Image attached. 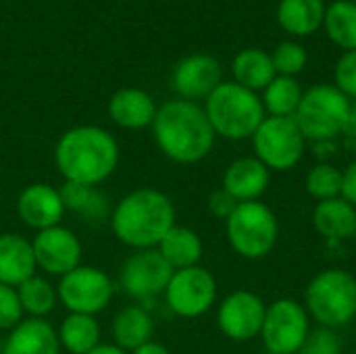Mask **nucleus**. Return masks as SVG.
Masks as SVG:
<instances>
[{"label":"nucleus","instance_id":"obj_4","mask_svg":"<svg viewBox=\"0 0 356 354\" xmlns=\"http://www.w3.org/2000/svg\"><path fill=\"white\" fill-rule=\"evenodd\" d=\"M204 113L215 136L232 142L250 140L267 117L261 94L236 81H223L204 100Z\"/></svg>","mask_w":356,"mask_h":354},{"label":"nucleus","instance_id":"obj_25","mask_svg":"<svg viewBox=\"0 0 356 354\" xmlns=\"http://www.w3.org/2000/svg\"><path fill=\"white\" fill-rule=\"evenodd\" d=\"M325 8L323 0H280L277 23L290 35H313L323 27Z\"/></svg>","mask_w":356,"mask_h":354},{"label":"nucleus","instance_id":"obj_22","mask_svg":"<svg viewBox=\"0 0 356 354\" xmlns=\"http://www.w3.org/2000/svg\"><path fill=\"white\" fill-rule=\"evenodd\" d=\"M152 334H154L152 315L142 305H127L113 317L111 323L113 344L125 353H134L136 348L150 342Z\"/></svg>","mask_w":356,"mask_h":354},{"label":"nucleus","instance_id":"obj_10","mask_svg":"<svg viewBox=\"0 0 356 354\" xmlns=\"http://www.w3.org/2000/svg\"><path fill=\"white\" fill-rule=\"evenodd\" d=\"M311 330V317L300 300L277 298L267 305L259 338L263 340L267 353L298 354Z\"/></svg>","mask_w":356,"mask_h":354},{"label":"nucleus","instance_id":"obj_41","mask_svg":"<svg viewBox=\"0 0 356 354\" xmlns=\"http://www.w3.org/2000/svg\"><path fill=\"white\" fill-rule=\"evenodd\" d=\"M355 2H356V0H355Z\"/></svg>","mask_w":356,"mask_h":354},{"label":"nucleus","instance_id":"obj_36","mask_svg":"<svg viewBox=\"0 0 356 354\" xmlns=\"http://www.w3.org/2000/svg\"><path fill=\"white\" fill-rule=\"evenodd\" d=\"M238 204H240V202H238L229 192H225L223 188L213 190V192L209 194V200H207L209 213H211L215 219H221L223 223L232 217V213L238 209Z\"/></svg>","mask_w":356,"mask_h":354},{"label":"nucleus","instance_id":"obj_15","mask_svg":"<svg viewBox=\"0 0 356 354\" xmlns=\"http://www.w3.org/2000/svg\"><path fill=\"white\" fill-rule=\"evenodd\" d=\"M223 83V69L211 54H190L181 58L171 75V86L181 100H207Z\"/></svg>","mask_w":356,"mask_h":354},{"label":"nucleus","instance_id":"obj_2","mask_svg":"<svg viewBox=\"0 0 356 354\" xmlns=\"http://www.w3.org/2000/svg\"><path fill=\"white\" fill-rule=\"evenodd\" d=\"M152 136L159 150L177 165L204 161L217 140L204 106L181 98L159 106L152 121Z\"/></svg>","mask_w":356,"mask_h":354},{"label":"nucleus","instance_id":"obj_6","mask_svg":"<svg viewBox=\"0 0 356 354\" xmlns=\"http://www.w3.org/2000/svg\"><path fill=\"white\" fill-rule=\"evenodd\" d=\"M350 111L353 100L334 83H317L302 94L294 121L298 123L307 142L323 144L346 131Z\"/></svg>","mask_w":356,"mask_h":354},{"label":"nucleus","instance_id":"obj_29","mask_svg":"<svg viewBox=\"0 0 356 354\" xmlns=\"http://www.w3.org/2000/svg\"><path fill=\"white\" fill-rule=\"evenodd\" d=\"M323 27L330 40L340 46L344 52L356 50V2L355 0H336L325 8Z\"/></svg>","mask_w":356,"mask_h":354},{"label":"nucleus","instance_id":"obj_38","mask_svg":"<svg viewBox=\"0 0 356 354\" xmlns=\"http://www.w3.org/2000/svg\"><path fill=\"white\" fill-rule=\"evenodd\" d=\"M129 354H171V351L165 346V344H161V342H154V340H150V342H146L144 346H140V348H136L134 353Z\"/></svg>","mask_w":356,"mask_h":354},{"label":"nucleus","instance_id":"obj_39","mask_svg":"<svg viewBox=\"0 0 356 354\" xmlns=\"http://www.w3.org/2000/svg\"><path fill=\"white\" fill-rule=\"evenodd\" d=\"M88 354H129V353H125V351H121L119 346H115V344H98L94 351H90Z\"/></svg>","mask_w":356,"mask_h":354},{"label":"nucleus","instance_id":"obj_7","mask_svg":"<svg viewBox=\"0 0 356 354\" xmlns=\"http://www.w3.org/2000/svg\"><path fill=\"white\" fill-rule=\"evenodd\" d=\"M225 236L238 257L246 261H261L277 246L280 221L273 209L263 200L240 202L225 221Z\"/></svg>","mask_w":356,"mask_h":354},{"label":"nucleus","instance_id":"obj_30","mask_svg":"<svg viewBox=\"0 0 356 354\" xmlns=\"http://www.w3.org/2000/svg\"><path fill=\"white\" fill-rule=\"evenodd\" d=\"M17 294H19V303L23 307V313L27 317L46 319L58 305L56 286L38 273L31 275L29 280H25L21 286H17Z\"/></svg>","mask_w":356,"mask_h":354},{"label":"nucleus","instance_id":"obj_13","mask_svg":"<svg viewBox=\"0 0 356 354\" xmlns=\"http://www.w3.org/2000/svg\"><path fill=\"white\" fill-rule=\"evenodd\" d=\"M267 305L252 290H234L217 307V328L232 342H252L261 336Z\"/></svg>","mask_w":356,"mask_h":354},{"label":"nucleus","instance_id":"obj_5","mask_svg":"<svg viewBox=\"0 0 356 354\" xmlns=\"http://www.w3.org/2000/svg\"><path fill=\"white\" fill-rule=\"evenodd\" d=\"M311 321L340 330L356 319V277L344 269L319 271L305 290L302 300Z\"/></svg>","mask_w":356,"mask_h":354},{"label":"nucleus","instance_id":"obj_18","mask_svg":"<svg viewBox=\"0 0 356 354\" xmlns=\"http://www.w3.org/2000/svg\"><path fill=\"white\" fill-rule=\"evenodd\" d=\"M108 117L121 129H146L152 127L156 117V102L154 98L142 88H121L108 100Z\"/></svg>","mask_w":356,"mask_h":354},{"label":"nucleus","instance_id":"obj_9","mask_svg":"<svg viewBox=\"0 0 356 354\" xmlns=\"http://www.w3.org/2000/svg\"><path fill=\"white\" fill-rule=\"evenodd\" d=\"M115 290L117 286L111 275L92 265H79L71 273L63 275L56 284L58 303L69 313L92 317H96L111 305Z\"/></svg>","mask_w":356,"mask_h":354},{"label":"nucleus","instance_id":"obj_31","mask_svg":"<svg viewBox=\"0 0 356 354\" xmlns=\"http://www.w3.org/2000/svg\"><path fill=\"white\" fill-rule=\"evenodd\" d=\"M305 188L307 194L317 202L338 198L342 196V169L327 161L313 165L305 177Z\"/></svg>","mask_w":356,"mask_h":354},{"label":"nucleus","instance_id":"obj_32","mask_svg":"<svg viewBox=\"0 0 356 354\" xmlns=\"http://www.w3.org/2000/svg\"><path fill=\"white\" fill-rule=\"evenodd\" d=\"M271 61H273L275 75L296 77L298 73L305 71V67L309 63V52H307V48L302 44L288 40V42H282L271 52Z\"/></svg>","mask_w":356,"mask_h":354},{"label":"nucleus","instance_id":"obj_24","mask_svg":"<svg viewBox=\"0 0 356 354\" xmlns=\"http://www.w3.org/2000/svg\"><path fill=\"white\" fill-rule=\"evenodd\" d=\"M156 250L169 263V267L173 271H177V269H188V267L200 265L204 246H202L200 236L192 227L175 223L163 236V240L159 242Z\"/></svg>","mask_w":356,"mask_h":354},{"label":"nucleus","instance_id":"obj_8","mask_svg":"<svg viewBox=\"0 0 356 354\" xmlns=\"http://www.w3.org/2000/svg\"><path fill=\"white\" fill-rule=\"evenodd\" d=\"M250 140L254 156L271 173L294 169L302 161L309 144L294 117H265Z\"/></svg>","mask_w":356,"mask_h":354},{"label":"nucleus","instance_id":"obj_3","mask_svg":"<svg viewBox=\"0 0 356 354\" xmlns=\"http://www.w3.org/2000/svg\"><path fill=\"white\" fill-rule=\"evenodd\" d=\"M173 200L156 188H136L127 192L111 213L115 238L131 250L156 248L163 236L175 225Z\"/></svg>","mask_w":356,"mask_h":354},{"label":"nucleus","instance_id":"obj_17","mask_svg":"<svg viewBox=\"0 0 356 354\" xmlns=\"http://www.w3.org/2000/svg\"><path fill=\"white\" fill-rule=\"evenodd\" d=\"M271 184V171L257 156H242L223 171L221 188L238 202H254L265 196Z\"/></svg>","mask_w":356,"mask_h":354},{"label":"nucleus","instance_id":"obj_40","mask_svg":"<svg viewBox=\"0 0 356 354\" xmlns=\"http://www.w3.org/2000/svg\"><path fill=\"white\" fill-rule=\"evenodd\" d=\"M263 354H275V353H267V351H265V353H263Z\"/></svg>","mask_w":356,"mask_h":354},{"label":"nucleus","instance_id":"obj_34","mask_svg":"<svg viewBox=\"0 0 356 354\" xmlns=\"http://www.w3.org/2000/svg\"><path fill=\"white\" fill-rule=\"evenodd\" d=\"M25 319L17 288L0 284V332H10Z\"/></svg>","mask_w":356,"mask_h":354},{"label":"nucleus","instance_id":"obj_19","mask_svg":"<svg viewBox=\"0 0 356 354\" xmlns=\"http://www.w3.org/2000/svg\"><path fill=\"white\" fill-rule=\"evenodd\" d=\"M2 354H60L56 328L46 319L27 317L8 332Z\"/></svg>","mask_w":356,"mask_h":354},{"label":"nucleus","instance_id":"obj_14","mask_svg":"<svg viewBox=\"0 0 356 354\" xmlns=\"http://www.w3.org/2000/svg\"><path fill=\"white\" fill-rule=\"evenodd\" d=\"M31 246H33L35 265L46 275L63 277L73 269H77L79 265H83L81 263L83 244L79 236L73 230L65 227L63 223L35 232Z\"/></svg>","mask_w":356,"mask_h":354},{"label":"nucleus","instance_id":"obj_21","mask_svg":"<svg viewBox=\"0 0 356 354\" xmlns=\"http://www.w3.org/2000/svg\"><path fill=\"white\" fill-rule=\"evenodd\" d=\"M315 232L330 242H344L356 238V207L342 196L317 202L313 209Z\"/></svg>","mask_w":356,"mask_h":354},{"label":"nucleus","instance_id":"obj_26","mask_svg":"<svg viewBox=\"0 0 356 354\" xmlns=\"http://www.w3.org/2000/svg\"><path fill=\"white\" fill-rule=\"evenodd\" d=\"M232 75L234 81L240 83L246 90L263 92L271 79L275 77L271 54L261 48H244L240 50L232 61Z\"/></svg>","mask_w":356,"mask_h":354},{"label":"nucleus","instance_id":"obj_20","mask_svg":"<svg viewBox=\"0 0 356 354\" xmlns=\"http://www.w3.org/2000/svg\"><path fill=\"white\" fill-rule=\"evenodd\" d=\"M35 271L38 265L31 240L13 232L0 234V284L17 288L35 275Z\"/></svg>","mask_w":356,"mask_h":354},{"label":"nucleus","instance_id":"obj_28","mask_svg":"<svg viewBox=\"0 0 356 354\" xmlns=\"http://www.w3.org/2000/svg\"><path fill=\"white\" fill-rule=\"evenodd\" d=\"M302 94L305 90L296 77L275 75L261 94L267 117H294L300 106Z\"/></svg>","mask_w":356,"mask_h":354},{"label":"nucleus","instance_id":"obj_11","mask_svg":"<svg viewBox=\"0 0 356 354\" xmlns=\"http://www.w3.org/2000/svg\"><path fill=\"white\" fill-rule=\"evenodd\" d=\"M217 292L215 275L207 267L196 265L173 271L163 296L173 315L181 319H196L215 307Z\"/></svg>","mask_w":356,"mask_h":354},{"label":"nucleus","instance_id":"obj_1","mask_svg":"<svg viewBox=\"0 0 356 354\" xmlns=\"http://www.w3.org/2000/svg\"><path fill=\"white\" fill-rule=\"evenodd\" d=\"M119 144L115 136L98 125L67 129L54 146V165L69 184L100 186L119 167Z\"/></svg>","mask_w":356,"mask_h":354},{"label":"nucleus","instance_id":"obj_16","mask_svg":"<svg viewBox=\"0 0 356 354\" xmlns=\"http://www.w3.org/2000/svg\"><path fill=\"white\" fill-rule=\"evenodd\" d=\"M65 213L67 211H65L60 190L44 182L25 186L17 198V215L33 232L60 225L65 219Z\"/></svg>","mask_w":356,"mask_h":354},{"label":"nucleus","instance_id":"obj_37","mask_svg":"<svg viewBox=\"0 0 356 354\" xmlns=\"http://www.w3.org/2000/svg\"><path fill=\"white\" fill-rule=\"evenodd\" d=\"M342 198L356 207V159L342 169Z\"/></svg>","mask_w":356,"mask_h":354},{"label":"nucleus","instance_id":"obj_27","mask_svg":"<svg viewBox=\"0 0 356 354\" xmlns=\"http://www.w3.org/2000/svg\"><path fill=\"white\" fill-rule=\"evenodd\" d=\"M60 348L71 354H88L100 342V323L92 315L69 313L56 330Z\"/></svg>","mask_w":356,"mask_h":354},{"label":"nucleus","instance_id":"obj_35","mask_svg":"<svg viewBox=\"0 0 356 354\" xmlns=\"http://www.w3.org/2000/svg\"><path fill=\"white\" fill-rule=\"evenodd\" d=\"M334 86L350 100H356V50L344 52L338 58L334 67Z\"/></svg>","mask_w":356,"mask_h":354},{"label":"nucleus","instance_id":"obj_23","mask_svg":"<svg viewBox=\"0 0 356 354\" xmlns=\"http://www.w3.org/2000/svg\"><path fill=\"white\" fill-rule=\"evenodd\" d=\"M60 196L65 202V211L86 223H102L111 219L113 204L108 196L100 190V186H83V184L65 182L60 188Z\"/></svg>","mask_w":356,"mask_h":354},{"label":"nucleus","instance_id":"obj_33","mask_svg":"<svg viewBox=\"0 0 356 354\" xmlns=\"http://www.w3.org/2000/svg\"><path fill=\"white\" fill-rule=\"evenodd\" d=\"M298 354H342V340L338 336V330L321 325L311 330Z\"/></svg>","mask_w":356,"mask_h":354},{"label":"nucleus","instance_id":"obj_12","mask_svg":"<svg viewBox=\"0 0 356 354\" xmlns=\"http://www.w3.org/2000/svg\"><path fill=\"white\" fill-rule=\"evenodd\" d=\"M171 275L173 269L156 248L134 250L119 269V288L129 298L144 303L165 294Z\"/></svg>","mask_w":356,"mask_h":354}]
</instances>
